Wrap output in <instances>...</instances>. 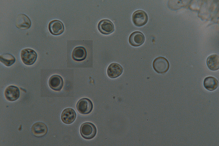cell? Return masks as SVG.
<instances>
[{
  "mask_svg": "<svg viewBox=\"0 0 219 146\" xmlns=\"http://www.w3.org/2000/svg\"><path fill=\"white\" fill-rule=\"evenodd\" d=\"M81 135L84 138L90 140L94 138L97 133V128L95 125L90 122L82 124L80 129Z\"/></svg>",
  "mask_w": 219,
  "mask_h": 146,
  "instance_id": "obj_1",
  "label": "cell"
},
{
  "mask_svg": "<svg viewBox=\"0 0 219 146\" xmlns=\"http://www.w3.org/2000/svg\"><path fill=\"white\" fill-rule=\"evenodd\" d=\"M48 29L52 34L57 36L62 34L64 31L65 28L62 22L60 20H55L49 23Z\"/></svg>",
  "mask_w": 219,
  "mask_h": 146,
  "instance_id": "obj_7",
  "label": "cell"
},
{
  "mask_svg": "<svg viewBox=\"0 0 219 146\" xmlns=\"http://www.w3.org/2000/svg\"><path fill=\"white\" fill-rule=\"evenodd\" d=\"M5 98L8 101H15L18 99L20 96V91L18 88L13 85L8 86L4 91Z\"/></svg>",
  "mask_w": 219,
  "mask_h": 146,
  "instance_id": "obj_8",
  "label": "cell"
},
{
  "mask_svg": "<svg viewBox=\"0 0 219 146\" xmlns=\"http://www.w3.org/2000/svg\"><path fill=\"white\" fill-rule=\"evenodd\" d=\"M93 107L92 102L89 99L83 98L79 100L76 105L77 110L80 113L86 114L90 113Z\"/></svg>",
  "mask_w": 219,
  "mask_h": 146,
  "instance_id": "obj_4",
  "label": "cell"
},
{
  "mask_svg": "<svg viewBox=\"0 0 219 146\" xmlns=\"http://www.w3.org/2000/svg\"><path fill=\"white\" fill-rule=\"evenodd\" d=\"M203 85L206 90L212 91L217 88L218 83L216 78L213 77L209 76L206 77L204 79Z\"/></svg>",
  "mask_w": 219,
  "mask_h": 146,
  "instance_id": "obj_17",
  "label": "cell"
},
{
  "mask_svg": "<svg viewBox=\"0 0 219 146\" xmlns=\"http://www.w3.org/2000/svg\"><path fill=\"white\" fill-rule=\"evenodd\" d=\"M206 63L208 69L213 71H216L219 68V57L217 54H212L207 58Z\"/></svg>",
  "mask_w": 219,
  "mask_h": 146,
  "instance_id": "obj_16",
  "label": "cell"
},
{
  "mask_svg": "<svg viewBox=\"0 0 219 146\" xmlns=\"http://www.w3.org/2000/svg\"><path fill=\"white\" fill-rule=\"evenodd\" d=\"M20 57L22 62L25 65H31L34 64L36 60L37 54L33 49L26 48L21 51Z\"/></svg>",
  "mask_w": 219,
  "mask_h": 146,
  "instance_id": "obj_2",
  "label": "cell"
},
{
  "mask_svg": "<svg viewBox=\"0 0 219 146\" xmlns=\"http://www.w3.org/2000/svg\"><path fill=\"white\" fill-rule=\"evenodd\" d=\"M145 41L144 35L141 32L136 31L132 33L130 35L128 41L130 44L134 47H138L142 45Z\"/></svg>",
  "mask_w": 219,
  "mask_h": 146,
  "instance_id": "obj_10",
  "label": "cell"
},
{
  "mask_svg": "<svg viewBox=\"0 0 219 146\" xmlns=\"http://www.w3.org/2000/svg\"><path fill=\"white\" fill-rule=\"evenodd\" d=\"M123 72V68L118 63L114 62L110 64L107 69L108 76L110 78L114 79L121 75Z\"/></svg>",
  "mask_w": 219,
  "mask_h": 146,
  "instance_id": "obj_14",
  "label": "cell"
},
{
  "mask_svg": "<svg viewBox=\"0 0 219 146\" xmlns=\"http://www.w3.org/2000/svg\"><path fill=\"white\" fill-rule=\"evenodd\" d=\"M76 116V113L74 109L70 108H67L62 111L61 118L63 123L69 124L72 123L75 121Z\"/></svg>",
  "mask_w": 219,
  "mask_h": 146,
  "instance_id": "obj_12",
  "label": "cell"
},
{
  "mask_svg": "<svg viewBox=\"0 0 219 146\" xmlns=\"http://www.w3.org/2000/svg\"><path fill=\"white\" fill-rule=\"evenodd\" d=\"M87 55V52L85 48L82 46L76 47L72 53L73 59L77 61H81L85 60Z\"/></svg>",
  "mask_w": 219,
  "mask_h": 146,
  "instance_id": "obj_15",
  "label": "cell"
},
{
  "mask_svg": "<svg viewBox=\"0 0 219 146\" xmlns=\"http://www.w3.org/2000/svg\"><path fill=\"white\" fill-rule=\"evenodd\" d=\"M48 129L47 126L44 123L42 122H37L32 126L31 131L35 137H41L46 134Z\"/></svg>",
  "mask_w": 219,
  "mask_h": 146,
  "instance_id": "obj_9",
  "label": "cell"
},
{
  "mask_svg": "<svg viewBox=\"0 0 219 146\" xmlns=\"http://www.w3.org/2000/svg\"><path fill=\"white\" fill-rule=\"evenodd\" d=\"M0 60L6 66L10 67L14 63L16 60L12 55L9 53H6L0 55Z\"/></svg>",
  "mask_w": 219,
  "mask_h": 146,
  "instance_id": "obj_18",
  "label": "cell"
},
{
  "mask_svg": "<svg viewBox=\"0 0 219 146\" xmlns=\"http://www.w3.org/2000/svg\"><path fill=\"white\" fill-rule=\"evenodd\" d=\"M98 28L102 34L108 35L112 33L114 30V27L111 21L107 19L101 20L98 25Z\"/></svg>",
  "mask_w": 219,
  "mask_h": 146,
  "instance_id": "obj_6",
  "label": "cell"
},
{
  "mask_svg": "<svg viewBox=\"0 0 219 146\" xmlns=\"http://www.w3.org/2000/svg\"><path fill=\"white\" fill-rule=\"evenodd\" d=\"M31 25V21L26 15L20 14L17 16L15 26L17 28L21 29H27L30 28Z\"/></svg>",
  "mask_w": 219,
  "mask_h": 146,
  "instance_id": "obj_13",
  "label": "cell"
},
{
  "mask_svg": "<svg viewBox=\"0 0 219 146\" xmlns=\"http://www.w3.org/2000/svg\"><path fill=\"white\" fill-rule=\"evenodd\" d=\"M148 20V16L144 11L138 10L135 11L132 15V21L136 26L140 27L145 25Z\"/></svg>",
  "mask_w": 219,
  "mask_h": 146,
  "instance_id": "obj_5",
  "label": "cell"
},
{
  "mask_svg": "<svg viewBox=\"0 0 219 146\" xmlns=\"http://www.w3.org/2000/svg\"><path fill=\"white\" fill-rule=\"evenodd\" d=\"M152 66L154 70L157 73L163 74L169 69V64L167 60L163 57L159 56L153 61Z\"/></svg>",
  "mask_w": 219,
  "mask_h": 146,
  "instance_id": "obj_3",
  "label": "cell"
},
{
  "mask_svg": "<svg viewBox=\"0 0 219 146\" xmlns=\"http://www.w3.org/2000/svg\"><path fill=\"white\" fill-rule=\"evenodd\" d=\"M48 84L49 87L53 90L60 91L63 86V80L62 77L59 75L54 74L49 78Z\"/></svg>",
  "mask_w": 219,
  "mask_h": 146,
  "instance_id": "obj_11",
  "label": "cell"
}]
</instances>
